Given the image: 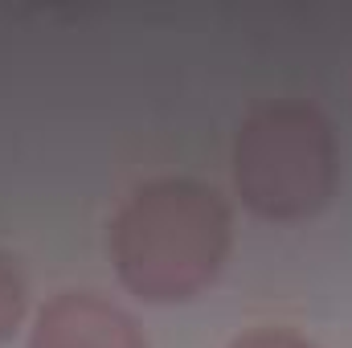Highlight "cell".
<instances>
[{"label":"cell","mask_w":352,"mask_h":348,"mask_svg":"<svg viewBox=\"0 0 352 348\" xmlns=\"http://www.w3.org/2000/svg\"><path fill=\"white\" fill-rule=\"evenodd\" d=\"M234 213L226 197L192 176L140 184L107 230L119 283L144 303L197 299L230 259Z\"/></svg>","instance_id":"1"},{"label":"cell","mask_w":352,"mask_h":348,"mask_svg":"<svg viewBox=\"0 0 352 348\" xmlns=\"http://www.w3.org/2000/svg\"><path fill=\"white\" fill-rule=\"evenodd\" d=\"M340 148L328 115L303 98L258 102L234 135V188L266 221H307L336 197Z\"/></svg>","instance_id":"2"},{"label":"cell","mask_w":352,"mask_h":348,"mask_svg":"<svg viewBox=\"0 0 352 348\" xmlns=\"http://www.w3.org/2000/svg\"><path fill=\"white\" fill-rule=\"evenodd\" d=\"M29 348H148L144 328L94 291H58L33 320Z\"/></svg>","instance_id":"3"},{"label":"cell","mask_w":352,"mask_h":348,"mask_svg":"<svg viewBox=\"0 0 352 348\" xmlns=\"http://www.w3.org/2000/svg\"><path fill=\"white\" fill-rule=\"evenodd\" d=\"M25 307H29L25 274H21L16 259H8V254L0 250V345H4V340H12V332L21 328Z\"/></svg>","instance_id":"4"},{"label":"cell","mask_w":352,"mask_h":348,"mask_svg":"<svg viewBox=\"0 0 352 348\" xmlns=\"http://www.w3.org/2000/svg\"><path fill=\"white\" fill-rule=\"evenodd\" d=\"M230 348H316L307 336L291 332V328H250L242 332Z\"/></svg>","instance_id":"5"}]
</instances>
